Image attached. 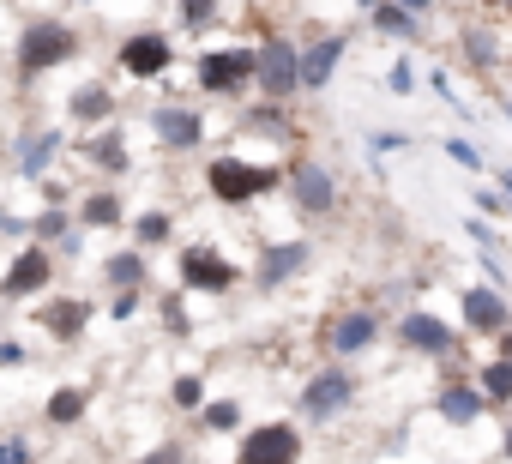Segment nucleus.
Here are the masks:
<instances>
[{"label":"nucleus","mask_w":512,"mask_h":464,"mask_svg":"<svg viewBox=\"0 0 512 464\" xmlns=\"http://www.w3.org/2000/svg\"><path fill=\"white\" fill-rule=\"evenodd\" d=\"M476 205H482L488 217H506V211H512V193H506V187H482V193H476Z\"/></svg>","instance_id":"72a5a7b5"},{"label":"nucleus","mask_w":512,"mask_h":464,"mask_svg":"<svg viewBox=\"0 0 512 464\" xmlns=\"http://www.w3.org/2000/svg\"><path fill=\"white\" fill-rule=\"evenodd\" d=\"M79 217H85L91 229H115L127 211H121V199H115V193H97V199H85V211H79Z\"/></svg>","instance_id":"bb28decb"},{"label":"nucleus","mask_w":512,"mask_h":464,"mask_svg":"<svg viewBox=\"0 0 512 464\" xmlns=\"http://www.w3.org/2000/svg\"><path fill=\"white\" fill-rule=\"evenodd\" d=\"M386 85H392V91L404 97V91H416V73H410L404 61H392V73H386Z\"/></svg>","instance_id":"f704fd0d"},{"label":"nucleus","mask_w":512,"mask_h":464,"mask_svg":"<svg viewBox=\"0 0 512 464\" xmlns=\"http://www.w3.org/2000/svg\"><path fill=\"white\" fill-rule=\"evenodd\" d=\"M169 398H175L181 410H199V404H205V380H199V374H181V380L169 386Z\"/></svg>","instance_id":"c756f323"},{"label":"nucleus","mask_w":512,"mask_h":464,"mask_svg":"<svg viewBox=\"0 0 512 464\" xmlns=\"http://www.w3.org/2000/svg\"><path fill=\"white\" fill-rule=\"evenodd\" d=\"M235 422H241V404H229V398H223V404H205V428L223 434V428H235Z\"/></svg>","instance_id":"2f4dec72"},{"label":"nucleus","mask_w":512,"mask_h":464,"mask_svg":"<svg viewBox=\"0 0 512 464\" xmlns=\"http://www.w3.org/2000/svg\"><path fill=\"white\" fill-rule=\"evenodd\" d=\"M133 236H139V248H157V242H169V217H163V211H145V217L133 223Z\"/></svg>","instance_id":"cd10ccee"},{"label":"nucleus","mask_w":512,"mask_h":464,"mask_svg":"<svg viewBox=\"0 0 512 464\" xmlns=\"http://www.w3.org/2000/svg\"><path fill=\"white\" fill-rule=\"evenodd\" d=\"M49 272H55L49 248H43V242H31V248H25V254L13 260V272L0 278V296H13V302H19V296H37V290L49 284Z\"/></svg>","instance_id":"dca6fc26"},{"label":"nucleus","mask_w":512,"mask_h":464,"mask_svg":"<svg viewBox=\"0 0 512 464\" xmlns=\"http://www.w3.org/2000/svg\"><path fill=\"white\" fill-rule=\"evenodd\" d=\"M284 181H290V205H296L302 217H326V211H338V175H332L320 157H296Z\"/></svg>","instance_id":"20e7f679"},{"label":"nucleus","mask_w":512,"mask_h":464,"mask_svg":"<svg viewBox=\"0 0 512 464\" xmlns=\"http://www.w3.org/2000/svg\"><path fill=\"white\" fill-rule=\"evenodd\" d=\"M79 416H85V386H61V392L49 398V422L67 428V422H79Z\"/></svg>","instance_id":"a878e982"},{"label":"nucleus","mask_w":512,"mask_h":464,"mask_svg":"<svg viewBox=\"0 0 512 464\" xmlns=\"http://www.w3.org/2000/svg\"><path fill=\"white\" fill-rule=\"evenodd\" d=\"M308 242H278V248H266V260H260V272H253V284L260 290H278V284H290L302 266H308Z\"/></svg>","instance_id":"f3484780"},{"label":"nucleus","mask_w":512,"mask_h":464,"mask_svg":"<svg viewBox=\"0 0 512 464\" xmlns=\"http://www.w3.org/2000/svg\"><path fill=\"white\" fill-rule=\"evenodd\" d=\"M0 464H31V446L25 440H0Z\"/></svg>","instance_id":"e433bc0d"},{"label":"nucleus","mask_w":512,"mask_h":464,"mask_svg":"<svg viewBox=\"0 0 512 464\" xmlns=\"http://www.w3.org/2000/svg\"><path fill=\"white\" fill-rule=\"evenodd\" d=\"M380 344V314L374 308H350V314H338L332 320V338H326V350L338 356V362H350V356H368Z\"/></svg>","instance_id":"f8f14e48"},{"label":"nucleus","mask_w":512,"mask_h":464,"mask_svg":"<svg viewBox=\"0 0 512 464\" xmlns=\"http://www.w3.org/2000/svg\"><path fill=\"white\" fill-rule=\"evenodd\" d=\"M67 229H73V217L55 205V211H43V217L31 223V236H37V242H55V236H67Z\"/></svg>","instance_id":"c85d7f7f"},{"label":"nucleus","mask_w":512,"mask_h":464,"mask_svg":"<svg viewBox=\"0 0 512 464\" xmlns=\"http://www.w3.org/2000/svg\"><path fill=\"white\" fill-rule=\"evenodd\" d=\"M506 121H512V97H506Z\"/></svg>","instance_id":"49530a36"},{"label":"nucleus","mask_w":512,"mask_h":464,"mask_svg":"<svg viewBox=\"0 0 512 464\" xmlns=\"http://www.w3.org/2000/svg\"><path fill=\"white\" fill-rule=\"evenodd\" d=\"M217 19V0H187V7H181V25L187 31H199V25H211Z\"/></svg>","instance_id":"473e14b6"},{"label":"nucleus","mask_w":512,"mask_h":464,"mask_svg":"<svg viewBox=\"0 0 512 464\" xmlns=\"http://www.w3.org/2000/svg\"><path fill=\"white\" fill-rule=\"evenodd\" d=\"M398 344H404L410 356L446 362V356H458V326H446V320L428 314V308H410V314L398 320Z\"/></svg>","instance_id":"0eeeda50"},{"label":"nucleus","mask_w":512,"mask_h":464,"mask_svg":"<svg viewBox=\"0 0 512 464\" xmlns=\"http://www.w3.org/2000/svg\"><path fill=\"white\" fill-rule=\"evenodd\" d=\"M19 362H25V350H19V344H0V368H19Z\"/></svg>","instance_id":"a19ab883"},{"label":"nucleus","mask_w":512,"mask_h":464,"mask_svg":"<svg viewBox=\"0 0 512 464\" xmlns=\"http://www.w3.org/2000/svg\"><path fill=\"white\" fill-rule=\"evenodd\" d=\"M139 464H187V458H181V446H157V452H145Z\"/></svg>","instance_id":"4c0bfd02"},{"label":"nucleus","mask_w":512,"mask_h":464,"mask_svg":"<svg viewBox=\"0 0 512 464\" xmlns=\"http://www.w3.org/2000/svg\"><path fill=\"white\" fill-rule=\"evenodd\" d=\"M434 416H440V422H452V428H470V422H482V416H488V398H482V386L440 380V392H434Z\"/></svg>","instance_id":"2eb2a0df"},{"label":"nucleus","mask_w":512,"mask_h":464,"mask_svg":"<svg viewBox=\"0 0 512 464\" xmlns=\"http://www.w3.org/2000/svg\"><path fill=\"white\" fill-rule=\"evenodd\" d=\"M91 157H97V163H103L109 175H121V169H127V145H121V127H115V121L103 127V139L91 145Z\"/></svg>","instance_id":"393cba45"},{"label":"nucleus","mask_w":512,"mask_h":464,"mask_svg":"<svg viewBox=\"0 0 512 464\" xmlns=\"http://www.w3.org/2000/svg\"><path fill=\"white\" fill-rule=\"evenodd\" d=\"M464 229H470V242H476V248H494V236H488V223H482V217H470Z\"/></svg>","instance_id":"ea45409f"},{"label":"nucleus","mask_w":512,"mask_h":464,"mask_svg":"<svg viewBox=\"0 0 512 464\" xmlns=\"http://www.w3.org/2000/svg\"><path fill=\"white\" fill-rule=\"evenodd\" d=\"M55 151H61V133H55V127H43V133H31V139L19 145V169H25V175H43Z\"/></svg>","instance_id":"aec40b11"},{"label":"nucleus","mask_w":512,"mask_h":464,"mask_svg":"<svg viewBox=\"0 0 512 464\" xmlns=\"http://www.w3.org/2000/svg\"><path fill=\"white\" fill-rule=\"evenodd\" d=\"M506 464H512V428H506Z\"/></svg>","instance_id":"c03bdc74"},{"label":"nucleus","mask_w":512,"mask_h":464,"mask_svg":"<svg viewBox=\"0 0 512 464\" xmlns=\"http://www.w3.org/2000/svg\"><path fill=\"white\" fill-rule=\"evenodd\" d=\"M500 187H506V193H512V163H506V169H500Z\"/></svg>","instance_id":"37998d69"},{"label":"nucleus","mask_w":512,"mask_h":464,"mask_svg":"<svg viewBox=\"0 0 512 464\" xmlns=\"http://www.w3.org/2000/svg\"><path fill=\"white\" fill-rule=\"evenodd\" d=\"M362 7H380V0H362Z\"/></svg>","instance_id":"de8ad7c7"},{"label":"nucleus","mask_w":512,"mask_h":464,"mask_svg":"<svg viewBox=\"0 0 512 464\" xmlns=\"http://www.w3.org/2000/svg\"><path fill=\"white\" fill-rule=\"evenodd\" d=\"M235 464H302V434H296V422H260V428H247Z\"/></svg>","instance_id":"6e6552de"},{"label":"nucleus","mask_w":512,"mask_h":464,"mask_svg":"<svg viewBox=\"0 0 512 464\" xmlns=\"http://www.w3.org/2000/svg\"><path fill=\"white\" fill-rule=\"evenodd\" d=\"M464 55H470V67H476V73H494V67H500V43H494V31L464 25Z\"/></svg>","instance_id":"412c9836"},{"label":"nucleus","mask_w":512,"mask_h":464,"mask_svg":"<svg viewBox=\"0 0 512 464\" xmlns=\"http://www.w3.org/2000/svg\"><path fill=\"white\" fill-rule=\"evenodd\" d=\"M476 386H482V398H488V410H506L512 404V356H488L482 368H476Z\"/></svg>","instance_id":"6ab92c4d"},{"label":"nucleus","mask_w":512,"mask_h":464,"mask_svg":"<svg viewBox=\"0 0 512 464\" xmlns=\"http://www.w3.org/2000/svg\"><path fill=\"white\" fill-rule=\"evenodd\" d=\"M368 25H374L380 37H398V43H416V37H422V13L398 7V0H380V7H368Z\"/></svg>","instance_id":"a211bd4d"},{"label":"nucleus","mask_w":512,"mask_h":464,"mask_svg":"<svg viewBox=\"0 0 512 464\" xmlns=\"http://www.w3.org/2000/svg\"><path fill=\"white\" fill-rule=\"evenodd\" d=\"M205 187H211V199H217V205H253L260 193H272V187H278V169L247 163V157H211Z\"/></svg>","instance_id":"f257e3e1"},{"label":"nucleus","mask_w":512,"mask_h":464,"mask_svg":"<svg viewBox=\"0 0 512 464\" xmlns=\"http://www.w3.org/2000/svg\"><path fill=\"white\" fill-rule=\"evenodd\" d=\"M494 7H506V13H512V0H494Z\"/></svg>","instance_id":"a18cd8bd"},{"label":"nucleus","mask_w":512,"mask_h":464,"mask_svg":"<svg viewBox=\"0 0 512 464\" xmlns=\"http://www.w3.org/2000/svg\"><path fill=\"white\" fill-rule=\"evenodd\" d=\"M253 79H260V49H205L199 55V85L211 97H229Z\"/></svg>","instance_id":"39448f33"},{"label":"nucleus","mask_w":512,"mask_h":464,"mask_svg":"<svg viewBox=\"0 0 512 464\" xmlns=\"http://www.w3.org/2000/svg\"><path fill=\"white\" fill-rule=\"evenodd\" d=\"M368 145H374V151H404V145H410V139H404V133H374V139H368Z\"/></svg>","instance_id":"58836bf2"},{"label":"nucleus","mask_w":512,"mask_h":464,"mask_svg":"<svg viewBox=\"0 0 512 464\" xmlns=\"http://www.w3.org/2000/svg\"><path fill=\"white\" fill-rule=\"evenodd\" d=\"M151 127H157V139H163L169 151H193V145L205 139V121H199V109H187V103H157V109H151Z\"/></svg>","instance_id":"4468645a"},{"label":"nucleus","mask_w":512,"mask_h":464,"mask_svg":"<svg viewBox=\"0 0 512 464\" xmlns=\"http://www.w3.org/2000/svg\"><path fill=\"white\" fill-rule=\"evenodd\" d=\"M175 272H181V284H187V290H199V296H223V290H235V278H241L217 248H187Z\"/></svg>","instance_id":"9b49d317"},{"label":"nucleus","mask_w":512,"mask_h":464,"mask_svg":"<svg viewBox=\"0 0 512 464\" xmlns=\"http://www.w3.org/2000/svg\"><path fill=\"white\" fill-rule=\"evenodd\" d=\"M43 326L55 338H79L85 332V302H61V308H43Z\"/></svg>","instance_id":"b1692460"},{"label":"nucleus","mask_w":512,"mask_h":464,"mask_svg":"<svg viewBox=\"0 0 512 464\" xmlns=\"http://www.w3.org/2000/svg\"><path fill=\"white\" fill-rule=\"evenodd\" d=\"M356 404V374L338 362V368H320L308 386H302V398H296V410L308 416V422H338L344 410Z\"/></svg>","instance_id":"7ed1b4c3"},{"label":"nucleus","mask_w":512,"mask_h":464,"mask_svg":"<svg viewBox=\"0 0 512 464\" xmlns=\"http://www.w3.org/2000/svg\"><path fill=\"white\" fill-rule=\"evenodd\" d=\"M109 284H115V290H139V284H145V254H139V248L115 254V260H109Z\"/></svg>","instance_id":"5701e85b"},{"label":"nucleus","mask_w":512,"mask_h":464,"mask_svg":"<svg viewBox=\"0 0 512 464\" xmlns=\"http://www.w3.org/2000/svg\"><path fill=\"white\" fill-rule=\"evenodd\" d=\"M344 55H350V37H344V31H326L320 43H308V49H302V91H326Z\"/></svg>","instance_id":"ddd939ff"},{"label":"nucleus","mask_w":512,"mask_h":464,"mask_svg":"<svg viewBox=\"0 0 512 464\" xmlns=\"http://www.w3.org/2000/svg\"><path fill=\"white\" fill-rule=\"evenodd\" d=\"M73 55H79V31H73L67 19H37V25L19 37V67H25V73H49V67L73 61Z\"/></svg>","instance_id":"f03ea898"},{"label":"nucleus","mask_w":512,"mask_h":464,"mask_svg":"<svg viewBox=\"0 0 512 464\" xmlns=\"http://www.w3.org/2000/svg\"><path fill=\"white\" fill-rule=\"evenodd\" d=\"M121 67H127V79H163L169 73V61H175V43L163 37V31H133L127 43H121V55H115Z\"/></svg>","instance_id":"9d476101"},{"label":"nucleus","mask_w":512,"mask_h":464,"mask_svg":"<svg viewBox=\"0 0 512 464\" xmlns=\"http://www.w3.org/2000/svg\"><path fill=\"white\" fill-rule=\"evenodd\" d=\"M458 302H464V332H476V338H500V332L512 326V302H506V290L488 284V278L470 284Z\"/></svg>","instance_id":"1a4fd4ad"},{"label":"nucleus","mask_w":512,"mask_h":464,"mask_svg":"<svg viewBox=\"0 0 512 464\" xmlns=\"http://www.w3.org/2000/svg\"><path fill=\"white\" fill-rule=\"evenodd\" d=\"M440 151H446V157H452V163H458V169H482V151H476V145H470V139H446V145H440Z\"/></svg>","instance_id":"7c9ffc66"},{"label":"nucleus","mask_w":512,"mask_h":464,"mask_svg":"<svg viewBox=\"0 0 512 464\" xmlns=\"http://www.w3.org/2000/svg\"><path fill=\"white\" fill-rule=\"evenodd\" d=\"M253 85H260L272 103L296 97V91H302V49H296L290 37H266V43H260V79H253Z\"/></svg>","instance_id":"423d86ee"},{"label":"nucleus","mask_w":512,"mask_h":464,"mask_svg":"<svg viewBox=\"0 0 512 464\" xmlns=\"http://www.w3.org/2000/svg\"><path fill=\"white\" fill-rule=\"evenodd\" d=\"M73 115H79V121H115V97H109V85H85V91H73Z\"/></svg>","instance_id":"4be33fe9"},{"label":"nucleus","mask_w":512,"mask_h":464,"mask_svg":"<svg viewBox=\"0 0 512 464\" xmlns=\"http://www.w3.org/2000/svg\"><path fill=\"white\" fill-rule=\"evenodd\" d=\"M476 260H482V278H488V284H500V290H506V266H500V260H494V248H482V254H476Z\"/></svg>","instance_id":"c9c22d12"},{"label":"nucleus","mask_w":512,"mask_h":464,"mask_svg":"<svg viewBox=\"0 0 512 464\" xmlns=\"http://www.w3.org/2000/svg\"><path fill=\"white\" fill-rule=\"evenodd\" d=\"M398 7H410V13H428V7H434V0H398Z\"/></svg>","instance_id":"79ce46f5"}]
</instances>
